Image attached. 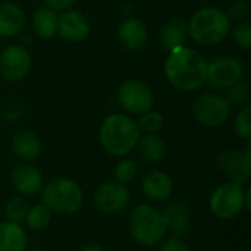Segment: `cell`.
I'll return each mask as SVG.
<instances>
[{
    "label": "cell",
    "instance_id": "cell-30",
    "mask_svg": "<svg viewBox=\"0 0 251 251\" xmlns=\"http://www.w3.org/2000/svg\"><path fill=\"white\" fill-rule=\"evenodd\" d=\"M232 37L234 41L237 43L238 47L244 50L251 49V24L249 21L237 22L235 28L232 29Z\"/></svg>",
    "mask_w": 251,
    "mask_h": 251
},
{
    "label": "cell",
    "instance_id": "cell-11",
    "mask_svg": "<svg viewBox=\"0 0 251 251\" xmlns=\"http://www.w3.org/2000/svg\"><path fill=\"white\" fill-rule=\"evenodd\" d=\"M244 75V66L234 57H218L207 63L206 82L216 90H226L235 82L241 81Z\"/></svg>",
    "mask_w": 251,
    "mask_h": 251
},
{
    "label": "cell",
    "instance_id": "cell-1",
    "mask_svg": "<svg viewBox=\"0 0 251 251\" xmlns=\"http://www.w3.org/2000/svg\"><path fill=\"white\" fill-rule=\"evenodd\" d=\"M207 60L191 47H178L168 53L163 65L168 82L179 91H196L201 88L207 76Z\"/></svg>",
    "mask_w": 251,
    "mask_h": 251
},
{
    "label": "cell",
    "instance_id": "cell-8",
    "mask_svg": "<svg viewBox=\"0 0 251 251\" xmlns=\"http://www.w3.org/2000/svg\"><path fill=\"white\" fill-rule=\"evenodd\" d=\"M193 115L200 125L206 128H219L228 121L231 106L224 96L216 93H204L194 100Z\"/></svg>",
    "mask_w": 251,
    "mask_h": 251
},
{
    "label": "cell",
    "instance_id": "cell-24",
    "mask_svg": "<svg viewBox=\"0 0 251 251\" xmlns=\"http://www.w3.org/2000/svg\"><path fill=\"white\" fill-rule=\"evenodd\" d=\"M51 221H53V213L43 203H38V204L29 206L26 216L24 219V225H25V229L28 231L43 232L51 225Z\"/></svg>",
    "mask_w": 251,
    "mask_h": 251
},
{
    "label": "cell",
    "instance_id": "cell-28",
    "mask_svg": "<svg viewBox=\"0 0 251 251\" xmlns=\"http://www.w3.org/2000/svg\"><path fill=\"white\" fill-rule=\"evenodd\" d=\"M138 175V165L132 160V159H121L113 171V176L115 181L124 185L131 184Z\"/></svg>",
    "mask_w": 251,
    "mask_h": 251
},
{
    "label": "cell",
    "instance_id": "cell-29",
    "mask_svg": "<svg viewBox=\"0 0 251 251\" xmlns=\"http://www.w3.org/2000/svg\"><path fill=\"white\" fill-rule=\"evenodd\" d=\"M226 99V101L229 103V106H246L249 103L250 99V87L247 82H244L243 79L235 82L234 85H231L229 88H226V96H224Z\"/></svg>",
    "mask_w": 251,
    "mask_h": 251
},
{
    "label": "cell",
    "instance_id": "cell-6",
    "mask_svg": "<svg viewBox=\"0 0 251 251\" xmlns=\"http://www.w3.org/2000/svg\"><path fill=\"white\" fill-rule=\"evenodd\" d=\"M251 188H244L240 184L224 182L213 190L209 199V209L212 215L221 221H232L243 212H250Z\"/></svg>",
    "mask_w": 251,
    "mask_h": 251
},
{
    "label": "cell",
    "instance_id": "cell-20",
    "mask_svg": "<svg viewBox=\"0 0 251 251\" xmlns=\"http://www.w3.org/2000/svg\"><path fill=\"white\" fill-rule=\"evenodd\" d=\"M28 234L26 229L9 221L0 222V251H26Z\"/></svg>",
    "mask_w": 251,
    "mask_h": 251
},
{
    "label": "cell",
    "instance_id": "cell-21",
    "mask_svg": "<svg viewBox=\"0 0 251 251\" xmlns=\"http://www.w3.org/2000/svg\"><path fill=\"white\" fill-rule=\"evenodd\" d=\"M187 38H188V28L184 19L174 18L165 22V25L160 29V44L168 53L174 49L185 46Z\"/></svg>",
    "mask_w": 251,
    "mask_h": 251
},
{
    "label": "cell",
    "instance_id": "cell-31",
    "mask_svg": "<svg viewBox=\"0 0 251 251\" xmlns=\"http://www.w3.org/2000/svg\"><path fill=\"white\" fill-rule=\"evenodd\" d=\"M225 13L229 18V21L243 22V21H247V16L250 13V7H249V3L246 0H237L228 7V10Z\"/></svg>",
    "mask_w": 251,
    "mask_h": 251
},
{
    "label": "cell",
    "instance_id": "cell-19",
    "mask_svg": "<svg viewBox=\"0 0 251 251\" xmlns=\"http://www.w3.org/2000/svg\"><path fill=\"white\" fill-rule=\"evenodd\" d=\"M26 24V15L21 6L3 1L0 3V38H10L22 32Z\"/></svg>",
    "mask_w": 251,
    "mask_h": 251
},
{
    "label": "cell",
    "instance_id": "cell-16",
    "mask_svg": "<svg viewBox=\"0 0 251 251\" xmlns=\"http://www.w3.org/2000/svg\"><path fill=\"white\" fill-rule=\"evenodd\" d=\"M162 212V218L168 232H172L174 237L182 238L191 231L193 226V213L191 209L181 201H172L165 206Z\"/></svg>",
    "mask_w": 251,
    "mask_h": 251
},
{
    "label": "cell",
    "instance_id": "cell-26",
    "mask_svg": "<svg viewBox=\"0 0 251 251\" xmlns=\"http://www.w3.org/2000/svg\"><path fill=\"white\" fill-rule=\"evenodd\" d=\"M234 134L238 140L243 141H250L251 140V106L246 104L240 107L238 113L235 115L234 119Z\"/></svg>",
    "mask_w": 251,
    "mask_h": 251
},
{
    "label": "cell",
    "instance_id": "cell-27",
    "mask_svg": "<svg viewBox=\"0 0 251 251\" xmlns=\"http://www.w3.org/2000/svg\"><path fill=\"white\" fill-rule=\"evenodd\" d=\"M137 125L141 134H159L165 125V118L157 110H149L140 116Z\"/></svg>",
    "mask_w": 251,
    "mask_h": 251
},
{
    "label": "cell",
    "instance_id": "cell-22",
    "mask_svg": "<svg viewBox=\"0 0 251 251\" xmlns=\"http://www.w3.org/2000/svg\"><path fill=\"white\" fill-rule=\"evenodd\" d=\"M57 12L47 6L38 7L31 19L32 31L43 40H51L57 35Z\"/></svg>",
    "mask_w": 251,
    "mask_h": 251
},
{
    "label": "cell",
    "instance_id": "cell-34",
    "mask_svg": "<svg viewBox=\"0 0 251 251\" xmlns=\"http://www.w3.org/2000/svg\"><path fill=\"white\" fill-rule=\"evenodd\" d=\"M24 115V107L21 104H10L9 107H6V110L3 112L4 119H7L9 122H15L18 119H21Z\"/></svg>",
    "mask_w": 251,
    "mask_h": 251
},
{
    "label": "cell",
    "instance_id": "cell-23",
    "mask_svg": "<svg viewBox=\"0 0 251 251\" xmlns=\"http://www.w3.org/2000/svg\"><path fill=\"white\" fill-rule=\"evenodd\" d=\"M137 147L140 150L141 157L150 165L160 163L168 153L166 143L159 134H141Z\"/></svg>",
    "mask_w": 251,
    "mask_h": 251
},
{
    "label": "cell",
    "instance_id": "cell-15",
    "mask_svg": "<svg viewBox=\"0 0 251 251\" xmlns=\"http://www.w3.org/2000/svg\"><path fill=\"white\" fill-rule=\"evenodd\" d=\"M216 168L228 178L229 182L246 185L250 179L251 169L247 168L240 149H226L216 156Z\"/></svg>",
    "mask_w": 251,
    "mask_h": 251
},
{
    "label": "cell",
    "instance_id": "cell-32",
    "mask_svg": "<svg viewBox=\"0 0 251 251\" xmlns=\"http://www.w3.org/2000/svg\"><path fill=\"white\" fill-rule=\"evenodd\" d=\"M159 246V251H190L188 244L179 237L165 238Z\"/></svg>",
    "mask_w": 251,
    "mask_h": 251
},
{
    "label": "cell",
    "instance_id": "cell-5",
    "mask_svg": "<svg viewBox=\"0 0 251 251\" xmlns=\"http://www.w3.org/2000/svg\"><path fill=\"white\" fill-rule=\"evenodd\" d=\"M131 238L143 247H156L168 235L162 212L153 206L141 203L135 206L128 219Z\"/></svg>",
    "mask_w": 251,
    "mask_h": 251
},
{
    "label": "cell",
    "instance_id": "cell-35",
    "mask_svg": "<svg viewBox=\"0 0 251 251\" xmlns=\"http://www.w3.org/2000/svg\"><path fill=\"white\" fill-rule=\"evenodd\" d=\"M78 251H107L106 249H103L101 246H97V244H87V246H82L81 249H78Z\"/></svg>",
    "mask_w": 251,
    "mask_h": 251
},
{
    "label": "cell",
    "instance_id": "cell-4",
    "mask_svg": "<svg viewBox=\"0 0 251 251\" xmlns=\"http://www.w3.org/2000/svg\"><path fill=\"white\" fill-rule=\"evenodd\" d=\"M188 37L200 46H216L224 41L231 31V21L225 10L219 7L199 9L187 22Z\"/></svg>",
    "mask_w": 251,
    "mask_h": 251
},
{
    "label": "cell",
    "instance_id": "cell-25",
    "mask_svg": "<svg viewBox=\"0 0 251 251\" xmlns=\"http://www.w3.org/2000/svg\"><path fill=\"white\" fill-rule=\"evenodd\" d=\"M28 209H29V203L26 201V197H22V196H18L16 194V196L10 197L6 201L3 212H4L6 221L22 225L24 224V219L26 216Z\"/></svg>",
    "mask_w": 251,
    "mask_h": 251
},
{
    "label": "cell",
    "instance_id": "cell-3",
    "mask_svg": "<svg viewBox=\"0 0 251 251\" xmlns=\"http://www.w3.org/2000/svg\"><path fill=\"white\" fill-rule=\"evenodd\" d=\"M41 203L53 213L71 216L81 210L84 191L81 185L68 176H56L41 188Z\"/></svg>",
    "mask_w": 251,
    "mask_h": 251
},
{
    "label": "cell",
    "instance_id": "cell-12",
    "mask_svg": "<svg viewBox=\"0 0 251 251\" xmlns=\"http://www.w3.org/2000/svg\"><path fill=\"white\" fill-rule=\"evenodd\" d=\"M91 31L88 18L79 10L68 9L57 15V35L69 43L84 41Z\"/></svg>",
    "mask_w": 251,
    "mask_h": 251
},
{
    "label": "cell",
    "instance_id": "cell-10",
    "mask_svg": "<svg viewBox=\"0 0 251 251\" xmlns=\"http://www.w3.org/2000/svg\"><path fill=\"white\" fill-rule=\"evenodd\" d=\"M31 69V54L22 44H12L0 54V74L6 81H22Z\"/></svg>",
    "mask_w": 251,
    "mask_h": 251
},
{
    "label": "cell",
    "instance_id": "cell-13",
    "mask_svg": "<svg viewBox=\"0 0 251 251\" xmlns=\"http://www.w3.org/2000/svg\"><path fill=\"white\" fill-rule=\"evenodd\" d=\"M10 184L18 196L34 197L41 191L44 185V176L35 165L21 162L10 172Z\"/></svg>",
    "mask_w": 251,
    "mask_h": 251
},
{
    "label": "cell",
    "instance_id": "cell-33",
    "mask_svg": "<svg viewBox=\"0 0 251 251\" xmlns=\"http://www.w3.org/2000/svg\"><path fill=\"white\" fill-rule=\"evenodd\" d=\"M75 3H76V0H44V4L57 13L68 10V9H72V6Z\"/></svg>",
    "mask_w": 251,
    "mask_h": 251
},
{
    "label": "cell",
    "instance_id": "cell-7",
    "mask_svg": "<svg viewBox=\"0 0 251 251\" xmlns=\"http://www.w3.org/2000/svg\"><path fill=\"white\" fill-rule=\"evenodd\" d=\"M116 100L126 113L135 116L153 110L154 106V94L151 88L138 79L124 81L116 91Z\"/></svg>",
    "mask_w": 251,
    "mask_h": 251
},
{
    "label": "cell",
    "instance_id": "cell-2",
    "mask_svg": "<svg viewBox=\"0 0 251 251\" xmlns=\"http://www.w3.org/2000/svg\"><path fill=\"white\" fill-rule=\"evenodd\" d=\"M141 132L137 121L126 113L106 116L99 128V141L103 150L113 157H125L137 149Z\"/></svg>",
    "mask_w": 251,
    "mask_h": 251
},
{
    "label": "cell",
    "instance_id": "cell-18",
    "mask_svg": "<svg viewBox=\"0 0 251 251\" xmlns=\"http://www.w3.org/2000/svg\"><path fill=\"white\" fill-rule=\"evenodd\" d=\"M10 150L22 163H32L41 156L43 147L37 134L28 129H21L12 137Z\"/></svg>",
    "mask_w": 251,
    "mask_h": 251
},
{
    "label": "cell",
    "instance_id": "cell-17",
    "mask_svg": "<svg viewBox=\"0 0 251 251\" xmlns=\"http://www.w3.org/2000/svg\"><path fill=\"white\" fill-rule=\"evenodd\" d=\"M118 38L122 47L128 51L141 50L149 41V28L138 18H126L118 28Z\"/></svg>",
    "mask_w": 251,
    "mask_h": 251
},
{
    "label": "cell",
    "instance_id": "cell-36",
    "mask_svg": "<svg viewBox=\"0 0 251 251\" xmlns=\"http://www.w3.org/2000/svg\"><path fill=\"white\" fill-rule=\"evenodd\" d=\"M201 1H207V0H201Z\"/></svg>",
    "mask_w": 251,
    "mask_h": 251
},
{
    "label": "cell",
    "instance_id": "cell-9",
    "mask_svg": "<svg viewBox=\"0 0 251 251\" xmlns=\"http://www.w3.org/2000/svg\"><path fill=\"white\" fill-rule=\"evenodd\" d=\"M131 196L126 185L116 181H106L100 184L93 193L94 207L104 215H118L129 204Z\"/></svg>",
    "mask_w": 251,
    "mask_h": 251
},
{
    "label": "cell",
    "instance_id": "cell-14",
    "mask_svg": "<svg viewBox=\"0 0 251 251\" xmlns=\"http://www.w3.org/2000/svg\"><path fill=\"white\" fill-rule=\"evenodd\" d=\"M174 179L160 169H151L141 178V193L151 203H165L174 194Z\"/></svg>",
    "mask_w": 251,
    "mask_h": 251
}]
</instances>
